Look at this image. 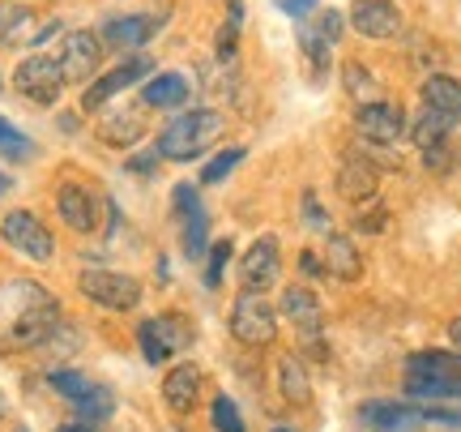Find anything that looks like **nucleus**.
<instances>
[{"instance_id":"obj_49","label":"nucleus","mask_w":461,"mask_h":432,"mask_svg":"<svg viewBox=\"0 0 461 432\" xmlns=\"http://www.w3.org/2000/svg\"><path fill=\"white\" fill-rule=\"evenodd\" d=\"M230 5V22H244V5H240V0H227Z\"/></svg>"},{"instance_id":"obj_51","label":"nucleus","mask_w":461,"mask_h":432,"mask_svg":"<svg viewBox=\"0 0 461 432\" xmlns=\"http://www.w3.org/2000/svg\"><path fill=\"white\" fill-rule=\"evenodd\" d=\"M9 188H14V180H9V176H5V171H0V198H5V193H9Z\"/></svg>"},{"instance_id":"obj_13","label":"nucleus","mask_w":461,"mask_h":432,"mask_svg":"<svg viewBox=\"0 0 461 432\" xmlns=\"http://www.w3.org/2000/svg\"><path fill=\"white\" fill-rule=\"evenodd\" d=\"M158 26H163V14H120L103 22L99 39L107 48H141L158 34Z\"/></svg>"},{"instance_id":"obj_40","label":"nucleus","mask_w":461,"mask_h":432,"mask_svg":"<svg viewBox=\"0 0 461 432\" xmlns=\"http://www.w3.org/2000/svg\"><path fill=\"white\" fill-rule=\"evenodd\" d=\"M235 39H240V22H227V26L218 31V60H222V65L235 56Z\"/></svg>"},{"instance_id":"obj_46","label":"nucleus","mask_w":461,"mask_h":432,"mask_svg":"<svg viewBox=\"0 0 461 432\" xmlns=\"http://www.w3.org/2000/svg\"><path fill=\"white\" fill-rule=\"evenodd\" d=\"M56 31H60V22H43V26L34 31V39H31V43H48V39H51V34H56Z\"/></svg>"},{"instance_id":"obj_50","label":"nucleus","mask_w":461,"mask_h":432,"mask_svg":"<svg viewBox=\"0 0 461 432\" xmlns=\"http://www.w3.org/2000/svg\"><path fill=\"white\" fill-rule=\"evenodd\" d=\"M56 432H95V428H90V424H60Z\"/></svg>"},{"instance_id":"obj_10","label":"nucleus","mask_w":461,"mask_h":432,"mask_svg":"<svg viewBox=\"0 0 461 432\" xmlns=\"http://www.w3.org/2000/svg\"><path fill=\"white\" fill-rule=\"evenodd\" d=\"M355 129H359L363 142L393 146V142H402V133H406V112L389 99L363 103V107H355Z\"/></svg>"},{"instance_id":"obj_14","label":"nucleus","mask_w":461,"mask_h":432,"mask_svg":"<svg viewBox=\"0 0 461 432\" xmlns=\"http://www.w3.org/2000/svg\"><path fill=\"white\" fill-rule=\"evenodd\" d=\"M350 26L363 39H393L402 34V14L393 0H355L350 5Z\"/></svg>"},{"instance_id":"obj_38","label":"nucleus","mask_w":461,"mask_h":432,"mask_svg":"<svg viewBox=\"0 0 461 432\" xmlns=\"http://www.w3.org/2000/svg\"><path fill=\"white\" fill-rule=\"evenodd\" d=\"M316 34H321V39H325V43H338V39H342V14H338V9H325V14L316 17V26H312Z\"/></svg>"},{"instance_id":"obj_17","label":"nucleus","mask_w":461,"mask_h":432,"mask_svg":"<svg viewBox=\"0 0 461 432\" xmlns=\"http://www.w3.org/2000/svg\"><path fill=\"white\" fill-rule=\"evenodd\" d=\"M338 193H342V201H350V206L372 201L376 198V167L367 163V159H359V154H350L342 163V171H338Z\"/></svg>"},{"instance_id":"obj_2","label":"nucleus","mask_w":461,"mask_h":432,"mask_svg":"<svg viewBox=\"0 0 461 432\" xmlns=\"http://www.w3.org/2000/svg\"><path fill=\"white\" fill-rule=\"evenodd\" d=\"M227 129L222 112H210V107H193V112H180V116L167 124L158 142H154V154L158 159H171V163H193L205 150L214 146Z\"/></svg>"},{"instance_id":"obj_29","label":"nucleus","mask_w":461,"mask_h":432,"mask_svg":"<svg viewBox=\"0 0 461 432\" xmlns=\"http://www.w3.org/2000/svg\"><path fill=\"white\" fill-rule=\"evenodd\" d=\"M448 129H453V124H448L445 116H436V112H428V107H423V112L414 116V124H411V137L423 150H431V146H445V142H448Z\"/></svg>"},{"instance_id":"obj_23","label":"nucleus","mask_w":461,"mask_h":432,"mask_svg":"<svg viewBox=\"0 0 461 432\" xmlns=\"http://www.w3.org/2000/svg\"><path fill=\"white\" fill-rule=\"evenodd\" d=\"M141 103L146 107H180V103H188V82H184L180 73H158V78L146 82Z\"/></svg>"},{"instance_id":"obj_45","label":"nucleus","mask_w":461,"mask_h":432,"mask_svg":"<svg viewBox=\"0 0 461 432\" xmlns=\"http://www.w3.org/2000/svg\"><path fill=\"white\" fill-rule=\"evenodd\" d=\"M154 159H158V154H137V159H129V171L146 176V171H154Z\"/></svg>"},{"instance_id":"obj_48","label":"nucleus","mask_w":461,"mask_h":432,"mask_svg":"<svg viewBox=\"0 0 461 432\" xmlns=\"http://www.w3.org/2000/svg\"><path fill=\"white\" fill-rule=\"evenodd\" d=\"M308 218H312V223H325V215H321V206H316L312 193H308Z\"/></svg>"},{"instance_id":"obj_26","label":"nucleus","mask_w":461,"mask_h":432,"mask_svg":"<svg viewBox=\"0 0 461 432\" xmlns=\"http://www.w3.org/2000/svg\"><path fill=\"white\" fill-rule=\"evenodd\" d=\"M406 394L411 399H461V377H419V372H406Z\"/></svg>"},{"instance_id":"obj_31","label":"nucleus","mask_w":461,"mask_h":432,"mask_svg":"<svg viewBox=\"0 0 461 432\" xmlns=\"http://www.w3.org/2000/svg\"><path fill=\"white\" fill-rule=\"evenodd\" d=\"M0 154H5L9 163H17V159H31V154H34V146L22 137V129H17L14 120H5V116H0Z\"/></svg>"},{"instance_id":"obj_7","label":"nucleus","mask_w":461,"mask_h":432,"mask_svg":"<svg viewBox=\"0 0 461 432\" xmlns=\"http://www.w3.org/2000/svg\"><path fill=\"white\" fill-rule=\"evenodd\" d=\"M60 78L65 82H95L99 78V65H103V39L95 31H68L65 43H60Z\"/></svg>"},{"instance_id":"obj_21","label":"nucleus","mask_w":461,"mask_h":432,"mask_svg":"<svg viewBox=\"0 0 461 432\" xmlns=\"http://www.w3.org/2000/svg\"><path fill=\"white\" fill-rule=\"evenodd\" d=\"M278 390L291 407H308L312 402V381L295 355H278Z\"/></svg>"},{"instance_id":"obj_28","label":"nucleus","mask_w":461,"mask_h":432,"mask_svg":"<svg viewBox=\"0 0 461 432\" xmlns=\"http://www.w3.org/2000/svg\"><path fill=\"white\" fill-rule=\"evenodd\" d=\"M342 78H346V90H350V99H359V107H363V103H380V99H384L380 82L359 65V60L342 65Z\"/></svg>"},{"instance_id":"obj_36","label":"nucleus","mask_w":461,"mask_h":432,"mask_svg":"<svg viewBox=\"0 0 461 432\" xmlns=\"http://www.w3.org/2000/svg\"><path fill=\"white\" fill-rule=\"evenodd\" d=\"M227 262H230V240H218L214 249H210V266H205V283H210V287H218V283H222V270H227Z\"/></svg>"},{"instance_id":"obj_6","label":"nucleus","mask_w":461,"mask_h":432,"mask_svg":"<svg viewBox=\"0 0 461 432\" xmlns=\"http://www.w3.org/2000/svg\"><path fill=\"white\" fill-rule=\"evenodd\" d=\"M14 90L22 99L39 103V107H51V103L60 99V90H65V78H60V65L51 60V56H26L22 65L14 69Z\"/></svg>"},{"instance_id":"obj_25","label":"nucleus","mask_w":461,"mask_h":432,"mask_svg":"<svg viewBox=\"0 0 461 432\" xmlns=\"http://www.w3.org/2000/svg\"><path fill=\"white\" fill-rule=\"evenodd\" d=\"M141 133H146V124H141L137 112H112V116L99 124V137L107 146H137Z\"/></svg>"},{"instance_id":"obj_33","label":"nucleus","mask_w":461,"mask_h":432,"mask_svg":"<svg viewBox=\"0 0 461 432\" xmlns=\"http://www.w3.org/2000/svg\"><path fill=\"white\" fill-rule=\"evenodd\" d=\"M205 235H210V223H205V210L184 218V253L188 257H201L205 253Z\"/></svg>"},{"instance_id":"obj_37","label":"nucleus","mask_w":461,"mask_h":432,"mask_svg":"<svg viewBox=\"0 0 461 432\" xmlns=\"http://www.w3.org/2000/svg\"><path fill=\"white\" fill-rule=\"evenodd\" d=\"M171 201H176V215H180V218H188V215H197V210H201V193H197V188H193L188 180L176 184Z\"/></svg>"},{"instance_id":"obj_30","label":"nucleus","mask_w":461,"mask_h":432,"mask_svg":"<svg viewBox=\"0 0 461 432\" xmlns=\"http://www.w3.org/2000/svg\"><path fill=\"white\" fill-rule=\"evenodd\" d=\"M48 381H51V390H56V394H65L68 402H82L86 394H90V385H95L86 372H77V368H56Z\"/></svg>"},{"instance_id":"obj_41","label":"nucleus","mask_w":461,"mask_h":432,"mask_svg":"<svg viewBox=\"0 0 461 432\" xmlns=\"http://www.w3.org/2000/svg\"><path fill=\"white\" fill-rule=\"evenodd\" d=\"M423 163H428L431 171H448V142H445V146L423 150Z\"/></svg>"},{"instance_id":"obj_5","label":"nucleus","mask_w":461,"mask_h":432,"mask_svg":"<svg viewBox=\"0 0 461 432\" xmlns=\"http://www.w3.org/2000/svg\"><path fill=\"white\" fill-rule=\"evenodd\" d=\"M193 343V321L188 317H176V313H163V317H149L137 326V347L146 355V364H167L176 351H184Z\"/></svg>"},{"instance_id":"obj_44","label":"nucleus","mask_w":461,"mask_h":432,"mask_svg":"<svg viewBox=\"0 0 461 432\" xmlns=\"http://www.w3.org/2000/svg\"><path fill=\"white\" fill-rule=\"evenodd\" d=\"M299 266H303V274H308V279H321V274H325V266L316 262V253H299Z\"/></svg>"},{"instance_id":"obj_54","label":"nucleus","mask_w":461,"mask_h":432,"mask_svg":"<svg viewBox=\"0 0 461 432\" xmlns=\"http://www.w3.org/2000/svg\"><path fill=\"white\" fill-rule=\"evenodd\" d=\"M17 432H31V428H17Z\"/></svg>"},{"instance_id":"obj_16","label":"nucleus","mask_w":461,"mask_h":432,"mask_svg":"<svg viewBox=\"0 0 461 432\" xmlns=\"http://www.w3.org/2000/svg\"><path fill=\"white\" fill-rule=\"evenodd\" d=\"M282 317H286L295 330L308 334V338H321L325 313H321V299H316L308 287H286V291H282Z\"/></svg>"},{"instance_id":"obj_35","label":"nucleus","mask_w":461,"mask_h":432,"mask_svg":"<svg viewBox=\"0 0 461 432\" xmlns=\"http://www.w3.org/2000/svg\"><path fill=\"white\" fill-rule=\"evenodd\" d=\"M299 48H303V56H308L316 69H330V43H325L312 26H299Z\"/></svg>"},{"instance_id":"obj_42","label":"nucleus","mask_w":461,"mask_h":432,"mask_svg":"<svg viewBox=\"0 0 461 432\" xmlns=\"http://www.w3.org/2000/svg\"><path fill=\"white\" fill-rule=\"evenodd\" d=\"M282 14H291V17H308L316 9V0H274Z\"/></svg>"},{"instance_id":"obj_53","label":"nucleus","mask_w":461,"mask_h":432,"mask_svg":"<svg viewBox=\"0 0 461 432\" xmlns=\"http://www.w3.org/2000/svg\"><path fill=\"white\" fill-rule=\"evenodd\" d=\"M274 432H291V428H274Z\"/></svg>"},{"instance_id":"obj_1","label":"nucleus","mask_w":461,"mask_h":432,"mask_svg":"<svg viewBox=\"0 0 461 432\" xmlns=\"http://www.w3.org/2000/svg\"><path fill=\"white\" fill-rule=\"evenodd\" d=\"M60 321V304L39 283H9L0 287V347L26 351L43 347Z\"/></svg>"},{"instance_id":"obj_4","label":"nucleus","mask_w":461,"mask_h":432,"mask_svg":"<svg viewBox=\"0 0 461 432\" xmlns=\"http://www.w3.org/2000/svg\"><path fill=\"white\" fill-rule=\"evenodd\" d=\"M230 334L244 347H265L278 338V308L261 296V291H240L235 308H230Z\"/></svg>"},{"instance_id":"obj_3","label":"nucleus","mask_w":461,"mask_h":432,"mask_svg":"<svg viewBox=\"0 0 461 432\" xmlns=\"http://www.w3.org/2000/svg\"><path fill=\"white\" fill-rule=\"evenodd\" d=\"M77 287H82V296L90 304H99L107 313H129L141 304V283L132 279V274H120V270H99L90 266L77 274Z\"/></svg>"},{"instance_id":"obj_9","label":"nucleus","mask_w":461,"mask_h":432,"mask_svg":"<svg viewBox=\"0 0 461 432\" xmlns=\"http://www.w3.org/2000/svg\"><path fill=\"white\" fill-rule=\"evenodd\" d=\"M149 69H154V60L149 56H129V60H120V65H112L107 73H99L95 82L86 86L82 95V112H99V107H107V103L120 95V90H129L132 82H141V78H149Z\"/></svg>"},{"instance_id":"obj_12","label":"nucleus","mask_w":461,"mask_h":432,"mask_svg":"<svg viewBox=\"0 0 461 432\" xmlns=\"http://www.w3.org/2000/svg\"><path fill=\"white\" fill-rule=\"evenodd\" d=\"M56 210H60V218H65L73 232H82V235H90L99 227V198L77 180H65L56 188Z\"/></svg>"},{"instance_id":"obj_8","label":"nucleus","mask_w":461,"mask_h":432,"mask_svg":"<svg viewBox=\"0 0 461 432\" xmlns=\"http://www.w3.org/2000/svg\"><path fill=\"white\" fill-rule=\"evenodd\" d=\"M0 235H5L9 249L26 253L31 262H51V253H56L51 232L39 223V215H31V210H9V215L0 218Z\"/></svg>"},{"instance_id":"obj_18","label":"nucleus","mask_w":461,"mask_h":432,"mask_svg":"<svg viewBox=\"0 0 461 432\" xmlns=\"http://www.w3.org/2000/svg\"><path fill=\"white\" fill-rule=\"evenodd\" d=\"M197 394H201V368L197 364H176L163 377V399L176 416L193 411V407H197Z\"/></svg>"},{"instance_id":"obj_34","label":"nucleus","mask_w":461,"mask_h":432,"mask_svg":"<svg viewBox=\"0 0 461 432\" xmlns=\"http://www.w3.org/2000/svg\"><path fill=\"white\" fill-rule=\"evenodd\" d=\"M210 419H214L218 432H244V416H240V407L222 394V399H214V407H210Z\"/></svg>"},{"instance_id":"obj_11","label":"nucleus","mask_w":461,"mask_h":432,"mask_svg":"<svg viewBox=\"0 0 461 432\" xmlns=\"http://www.w3.org/2000/svg\"><path fill=\"white\" fill-rule=\"evenodd\" d=\"M278 270H282L278 240H274V235H261V240L244 253V262H240V283H244V291H261L265 296V287L278 283Z\"/></svg>"},{"instance_id":"obj_47","label":"nucleus","mask_w":461,"mask_h":432,"mask_svg":"<svg viewBox=\"0 0 461 432\" xmlns=\"http://www.w3.org/2000/svg\"><path fill=\"white\" fill-rule=\"evenodd\" d=\"M448 343H453V351H461V317L448 321Z\"/></svg>"},{"instance_id":"obj_15","label":"nucleus","mask_w":461,"mask_h":432,"mask_svg":"<svg viewBox=\"0 0 461 432\" xmlns=\"http://www.w3.org/2000/svg\"><path fill=\"white\" fill-rule=\"evenodd\" d=\"M359 419L376 432H419L423 428V411L411 402H389V399H372L359 407Z\"/></svg>"},{"instance_id":"obj_39","label":"nucleus","mask_w":461,"mask_h":432,"mask_svg":"<svg viewBox=\"0 0 461 432\" xmlns=\"http://www.w3.org/2000/svg\"><path fill=\"white\" fill-rule=\"evenodd\" d=\"M423 424H445V428H461V407H419Z\"/></svg>"},{"instance_id":"obj_24","label":"nucleus","mask_w":461,"mask_h":432,"mask_svg":"<svg viewBox=\"0 0 461 432\" xmlns=\"http://www.w3.org/2000/svg\"><path fill=\"white\" fill-rule=\"evenodd\" d=\"M406 372L419 377H461V351H414Z\"/></svg>"},{"instance_id":"obj_19","label":"nucleus","mask_w":461,"mask_h":432,"mask_svg":"<svg viewBox=\"0 0 461 432\" xmlns=\"http://www.w3.org/2000/svg\"><path fill=\"white\" fill-rule=\"evenodd\" d=\"M423 107L436 112V116H445L448 124H457L461 120V82L448 78V73H431L428 82H423Z\"/></svg>"},{"instance_id":"obj_43","label":"nucleus","mask_w":461,"mask_h":432,"mask_svg":"<svg viewBox=\"0 0 461 432\" xmlns=\"http://www.w3.org/2000/svg\"><path fill=\"white\" fill-rule=\"evenodd\" d=\"M380 223H384V206H380V201H372V215L359 218V227H363V232H380Z\"/></svg>"},{"instance_id":"obj_20","label":"nucleus","mask_w":461,"mask_h":432,"mask_svg":"<svg viewBox=\"0 0 461 432\" xmlns=\"http://www.w3.org/2000/svg\"><path fill=\"white\" fill-rule=\"evenodd\" d=\"M325 274L342 279V283H355L363 274V257L350 235H338V232L325 235Z\"/></svg>"},{"instance_id":"obj_27","label":"nucleus","mask_w":461,"mask_h":432,"mask_svg":"<svg viewBox=\"0 0 461 432\" xmlns=\"http://www.w3.org/2000/svg\"><path fill=\"white\" fill-rule=\"evenodd\" d=\"M77 407V424H99V419H112L115 411V394L107 390V385H90V394H86L82 402H73Z\"/></svg>"},{"instance_id":"obj_32","label":"nucleus","mask_w":461,"mask_h":432,"mask_svg":"<svg viewBox=\"0 0 461 432\" xmlns=\"http://www.w3.org/2000/svg\"><path fill=\"white\" fill-rule=\"evenodd\" d=\"M235 163H244V146H227L222 154H214V159H210V167L201 171V184H218V180H227L230 171H235Z\"/></svg>"},{"instance_id":"obj_22","label":"nucleus","mask_w":461,"mask_h":432,"mask_svg":"<svg viewBox=\"0 0 461 432\" xmlns=\"http://www.w3.org/2000/svg\"><path fill=\"white\" fill-rule=\"evenodd\" d=\"M22 39H34V14L17 0H0V48H14Z\"/></svg>"},{"instance_id":"obj_52","label":"nucleus","mask_w":461,"mask_h":432,"mask_svg":"<svg viewBox=\"0 0 461 432\" xmlns=\"http://www.w3.org/2000/svg\"><path fill=\"white\" fill-rule=\"evenodd\" d=\"M5 407H9V402H5V394H0V419H5Z\"/></svg>"}]
</instances>
